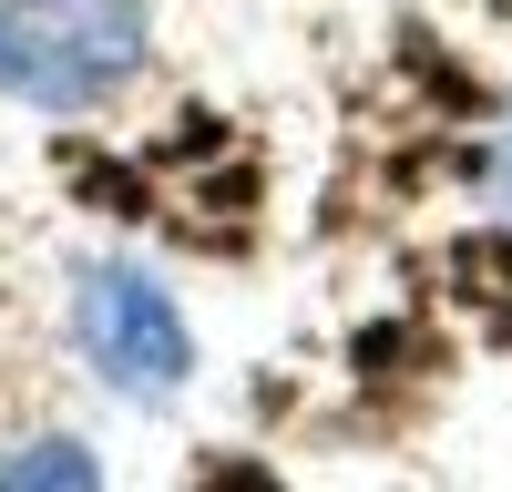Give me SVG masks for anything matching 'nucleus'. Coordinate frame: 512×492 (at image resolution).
<instances>
[{"mask_svg":"<svg viewBox=\"0 0 512 492\" xmlns=\"http://www.w3.org/2000/svg\"><path fill=\"white\" fill-rule=\"evenodd\" d=\"M154 62V0H0V103L93 123Z\"/></svg>","mask_w":512,"mask_h":492,"instance_id":"1","label":"nucleus"},{"mask_svg":"<svg viewBox=\"0 0 512 492\" xmlns=\"http://www.w3.org/2000/svg\"><path fill=\"white\" fill-rule=\"evenodd\" d=\"M0 492H103V451L82 431H31L0 451Z\"/></svg>","mask_w":512,"mask_h":492,"instance_id":"3","label":"nucleus"},{"mask_svg":"<svg viewBox=\"0 0 512 492\" xmlns=\"http://www.w3.org/2000/svg\"><path fill=\"white\" fill-rule=\"evenodd\" d=\"M62 339H72V359H82V380L113 390V400H175V390L195 380L185 298H175L144 257H123V246L72 257V277H62Z\"/></svg>","mask_w":512,"mask_h":492,"instance_id":"2","label":"nucleus"}]
</instances>
